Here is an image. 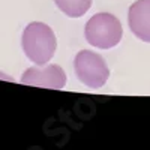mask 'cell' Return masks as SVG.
<instances>
[{"instance_id":"cell-5","label":"cell","mask_w":150,"mask_h":150,"mask_svg":"<svg viewBox=\"0 0 150 150\" xmlns=\"http://www.w3.org/2000/svg\"><path fill=\"white\" fill-rule=\"evenodd\" d=\"M131 32L144 42H150V0H137L129 8Z\"/></svg>"},{"instance_id":"cell-3","label":"cell","mask_w":150,"mask_h":150,"mask_svg":"<svg viewBox=\"0 0 150 150\" xmlns=\"http://www.w3.org/2000/svg\"><path fill=\"white\" fill-rule=\"evenodd\" d=\"M74 69L77 78L84 86L92 87V89L102 87L110 77L108 65L102 59V56L89 51V50H83L75 56Z\"/></svg>"},{"instance_id":"cell-2","label":"cell","mask_w":150,"mask_h":150,"mask_svg":"<svg viewBox=\"0 0 150 150\" xmlns=\"http://www.w3.org/2000/svg\"><path fill=\"white\" fill-rule=\"evenodd\" d=\"M123 35L122 24L117 17L108 12H99L86 23L84 36L92 47L108 50L116 47Z\"/></svg>"},{"instance_id":"cell-6","label":"cell","mask_w":150,"mask_h":150,"mask_svg":"<svg viewBox=\"0 0 150 150\" xmlns=\"http://www.w3.org/2000/svg\"><path fill=\"white\" fill-rule=\"evenodd\" d=\"M54 2L66 17L78 18L90 9L93 0H54Z\"/></svg>"},{"instance_id":"cell-4","label":"cell","mask_w":150,"mask_h":150,"mask_svg":"<svg viewBox=\"0 0 150 150\" xmlns=\"http://www.w3.org/2000/svg\"><path fill=\"white\" fill-rule=\"evenodd\" d=\"M21 83L27 86L62 90L66 84V74L59 65H44L41 68H29L24 71Z\"/></svg>"},{"instance_id":"cell-1","label":"cell","mask_w":150,"mask_h":150,"mask_svg":"<svg viewBox=\"0 0 150 150\" xmlns=\"http://www.w3.org/2000/svg\"><path fill=\"white\" fill-rule=\"evenodd\" d=\"M21 45L30 62L38 66H44L53 59L57 48V39L50 26L35 21L24 29Z\"/></svg>"}]
</instances>
